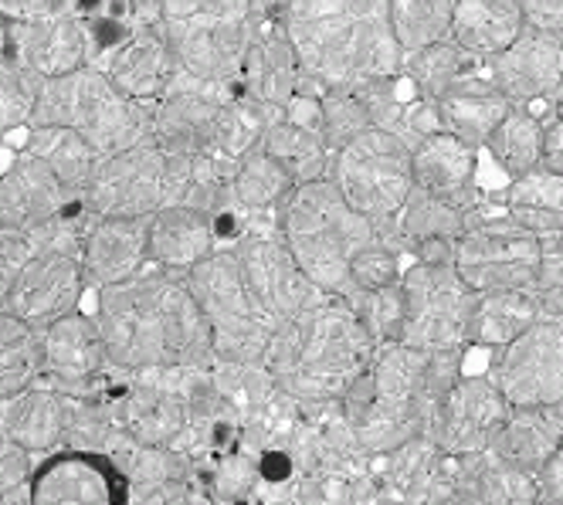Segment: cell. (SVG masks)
Instances as JSON below:
<instances>
[{
  "instance_id": "obj_1",
  "label": "cell",
  "mask_w": 563,
  "mask_h": 505,
  "mask_svg": "<svg viewBox=\"0 0 563 505\" xmlns=\"http://www.w3.org/2000/svg\"><path fill=\"white\" fill-rule=\"evenodd\" d=\"M96 323L115 370L205 367L214 360L211 329L184 276L146 268L96 289Z\"/></svg>"
},
{
  "instance_id": "obj_2",
  "label": "cell",
  "mask_w": 563,
  "mask_h": 505,
  "mask_svg": "<svg viewBox=\"0 0 563 505\" xmlns=\"http://www.w3.org/2000/svg\"><path fill=\"white\" fill-rule=\"evenodd\" d=\"M465 349L421 354L405 343H377L371 367L353 380L340 407L371 454H387L418 435L434 431L438 411L462 377Z\"/></svg>"
},
{
  "instance_id": "obj_3",
  "label": "cell",
  "mask_w": 563,
  "mask_h": 505,
  "mask_svg": "<svg viewBox=\"0 0 563 505\" xmlns=\"http://www.w3.org/2000/svg\"><path fill=\"white\" fill-rule=\"evenodd\" d=\"M278 14L312 89H364L405 68L387 0H282Z\"/></svg>"
},
{
  "instance_id": "obj_4",
  "label": "cell",
  "mask_w": 563,
  "mask_h": 505,
  "mask_svg": "<svg viewBox=\"0 0 563 505\" xmlns=\"http://www.w3.org/2000/svg\"><path fill=\"white\" fill-rule=\"evenodd\" d=\"M374 336L350 299L316 292L299 313L282 319L262 367L299 404H340L374 360Z\"/></svg>"
},
{
  "instance_id": "obj_5",
  "label": "cell",
  "mask_w": 563,
  "mask_h": 505,
  "mask_svg": "<svg viewBox=\"0 0 563 505\" xmlns=\"http://www.w3.org/2000/svg\"><path fill=\"white\" fill-rule=\"evenodd\" d=\"M278 231L299 268L319 292L350 299V261L360 248L384 238L360 211L346 204L330 177L296 183L278 204Z\"/></svg>"
},
{
  "instance_id": "obj_6",
  "label": "cell",
  "mask_w": 563,
  "mask_h": 505,
  "mask_svg": "<svg viewBox=\"0 0 563 505\" xmlns=\"http://www.w3.org/2000/svg\"><path fill=\"white\" fill-rule=\"evenodd\" d=\"M268 0H164L159 31L180 71L208 82H238Z\"/></svg>"
},
{
  "instance_id": "obj_7",
  "label": "cell",
  "mask_w": 563,
  "mask_h": 505,
  "mask_svg": "<svg viewBox=\"0 0 563 505\" xmlns=\"http://www.w3.org/2000/svg\"><path fill=\"white\" fill-rule=\"evenodd\" d=\"M31 126H68L109 157V153L150 139L153 105L119 92L99 65H82L42 82Z\"/></svg>"
},
{
  "instance_id": "obj_8",
  "label": "cell",
  "mask_w": 563,
  "mask_h": 505,
  "mask_svg": "<svg viewBox=\"0 0 563 505\" xmlns=\"http://www.w3.org/2000/svg\"><path fill=\"white\" fill-rule=\"evenodd\" d=\"M184 279L200 305V313L208 319L214 357L234 363H262L278 323L255 299L245 271L238 265L234 248L231 245L214 248Z\"/></svg>"
},
{
  "instance_id": "obj_9",
  "label": "cell",
  "mask_w": 563,
  "mask_h": 505,
  "mask_svg": "<svg viewBox=\"0 0 563 505\" xmlns=\"http://www.w3.org/2000/svg\"><path fill=\"white\" fill-rule=\"evenodd\" d=\"M330 180L346 198V204L374 221V227L384 235L415 190L411 146L397 133L371 126L333 153Z\"/></svg>"
},
{
  "instance_id": "obj_10",
  "label": "cell",
  "mask_w": 563,
  "mask_h": 505,
  "mask_svg": "<svg viewBox=\"0 0 563 505\" xmlns=\"http://www.w3.org/2000/svg\"><path fill=\"white\" fill-rule=\"evenodd\" d=\"M184 160L170 157L153 136L99 160L82 204L89 217H150L177 204Z\"/></svg>"
},
{
  "instance_id": "obj_11",
  "label": "cell",
  "mask_w": 563,
  "mask_h": 505,
  "mask_svg": "<svg viewBox=\"0 0 563 505\" xmlns=\"http://www.w3.org/2000/svg\"><path fill=\"white\" fill-rule=\"evenodd\" d=\"M400 292H405V319H400L397 343L421 349V354L468 349L475 292L455 265L415 261L400 276Z\"/></svg>"
},
{
  "instance_id": "obj_12",
  "label": "cell",
  "mask_w": 563,
  "mask_h": 505,
  "mask_svg": "<svg viewBox=\"0 0 563 505\" xmlns=\"http://www.w3.org/2000/svg\"><path fill=\"white\" fill-rule=\"evenodd\" d=\"M547 242L530 227L516 224L509 214L503 221L468 224L455 245V268L472 285V292L527 289L543 261Z\"/></svg>"
},
{
  "instance_id": "obj_13",
  "label": "cell",
  "mask_w": 563,
  "mask_h": 505,
  "mask_svg": "<svg viewBox=\"0 0 563 505\" xmlns=\"http://www.w3.org/2000/svg\"><path fill=\"white\" fill-rule=\"evenodd\" d=\"M187 367H153V370H119V383L106 386V401L119 427L156 448H174L187 427Z\"/></svg>"
},
{
  "instance_id": "obj_14",
  "label": "cell",
  "mask_w": 563,
  "mask_h": 505,
  "mask_svg": "<svg viewBox=\"0 0 563 505\" xmlns=\"http://www.w3.org/2000/svg\"><path fill=\"white\" fill-rule=\"evenodd\" d=\"M238 265L245 271V279L255 292V299L265 305V313L282 323L319 292L309 276L299 268L296 255L289 251L286 238L278 231V214L275 217H255L241 227V235L231 242Z\"/></svg>"
},
{
  "instance_id": "obj_15",
  "label": "cell",
  "mask_w": 563,
  "mask_h": 505,
  "mask_svg": "<svg viewBox=\"0 0 563 505\" xmlns=\"http://www.w3.org/2000/svg\"><path fill=\"white\" fill-rule=\"evenodd\" d=\"M493 383L509 407H563V319H537L499 349Z\"/></svg>"
},
{
  "instance_id": "obj_16",
  "label": "cell",
  "mask_w": 563,
  "mask_h": 505,
  "mask_svg": "<svg viewBox=\"0 0 563 505\" xmlns=\"http://www.w3.org/2000/svg\"><path fill=\"white\" fill-rule=\"evenodd\" d=\"M42 333V380L55 383L65 394L99 397L109 386V373H119L109 360L106 339L96 316L68 313Z\"/></svg>"
},
{
  "instance_id": "obj_17",
  "label": "cell",
  "mask_w": 563,
  "mask_h": 505,
  "mask_svg": "<svg viewBox=\"0 0 563 505\" xmlns=\"http://www.w3.org/2000/svg\"><path fill=\"white\" fill-rule=\"evenodd\" d=\"M299 89H302V65L286 34V24H282V14L268 11L245 55V65H241L238 92L262 115L265 126H272L278 120H286Z\"/></svg>"
},
{
  "instance_id": "obj_18",
  "label": "cell",
  "mask_w": 563,
  "mask_h": 505,
  "mask_svg": "<svg viewBox=\"0 0 563 505\" xmlns=\"http://www.w3.org/2000/svg\"><path fill=\"white\" fill-rule=\"evenodd\" d=\"M86 265L75 251H37L11 282L8 308L34 329H45L55 319L78 308L86 295Z\"/></svg>"
},
{
  "instance_id": "obj_19",
  "label": "cell",
  "mask_w": 563,
  "mask_h": 505,
  "mask_svg": "<svg viewBox=\"0 0 563 505\" xmlns=\"http://www.w3.org/2000/svg\"><path fill=\"white\" fill-rule=\"evenodd\" d=\"M24 68H31L42 79H58L82 65L96 61V37L82 14H45L8 21V48Z\"/></svg>"
},
{
  "instance_id": "obj_20",
  "label": "cell",
  "mask_w": 563,
  "mask_h": 505,
  "mask_svg": "<svg viewBox=\"0 0 563 505\" xmlns=\"http://www.w3.org/2000/svg\"><path fill=\"white\" fill-rule=\"evenodd\" d=\"M115 464L86 448H55L31 472V505H96L130 498Z\"/></svg>"
},
{
  "instance_id": "obj_21",
  "label": "cell",
  "mask_w": 563,
  "mask_h": 505,
  "mask_svg": "<svg viewBox=\"0 0 563 505\" xmlns=\"http://www.w3.org/2000/svg\"><path fill=\"white\" fill-rule=\"evenodd\" d=\"M509 401L493 383V377L462 373L445 397L434 420L431 438L445 454H472L493 448L503 420L509 417Z\"/></svg>"
},
{
  "instance_id": "obj_22",
  "label": "cell",
  "mask_w": 563,
  "mask_h": 505,
  "mask_svg": "<svg viewBox=\"0 0 563 505\" xmlns=\"http://www.w3.org/2000/svg\"><path fill=\"white\" fill-rule=\"evenodd\" d=\"M489 82L509 99L527 105L563 86V31L522 27L519 37L489 58Z\"/></svg>"
},
{
  "instance_id": "obj_23",
  "label": "cell",
  "mask_w": 563,
  "mask_h": 505,
  "mask_svg": "<svg viewBox=\"0 0 563 505\" xmlns=\"http://www.w3.org/2000/svg\"><path fill=\"white\" fill-rule=\"evenodd\" d=\"M119 92H126L136 102H156L164 99L174 75L180 71L177 55L170 42L159 31V24H146L130 31L123 42H115L99 61H96Z\"/></svg>"
},
{
  "instance_id": "obj_24",
  "label": "cell",
  "mask_w": 563,
  "mask_h": 505,
  "mask_svg": "<svg viewBox=\"0 0 563 505\" xmlns=\"http://www.w3.org/2000/svg\"><path fill=\"white\" fill-rule=\"evenodd\" d=\"M374 479L377 502H452L449 454L428 435L374 454Z\"/></svg>"
},
{
  "instance_id": "obj_25",
  "label": "cell",
  "mask_w": 563,
  "mask_h": 505,
  "mask_svg": "<svg viewBox=\"0 0 563 505\" xmlns=\"http://www.w3.org/2000/svg\"><path fill=\"white\" fill-rule=\"evenodd\" d=\"M78 198L58 180V173L34 153L18 157L0 170V224L11 227H42L62 217Z\"/></svg>"
},
{
  "instance_id": "obj_26",
  "label": "cell",
  "mask_w": 563,
  "mask_h": 505,
  "mask_svg": "<svg viewBox=\"0 0 563 505\" xmlns=\"http://www.w3.org/2000/svg\"><path fill=\"white\" fill-rule=\"evenodd\" d=\"M82 265L89 285H112L150 268V217H89Z\"/></svg>"
},
{
  "instance_id": "obj_27",
  "label": "cell",
  "mask_w": 563,
  "mask_h": 505,
  "mask_svg": "<svg viewBox=\"0 0 563 505\" xmlns=\"http://www.w3.org/2000/svg\"><path fill=\"white\" fill-rule=\"evenodd\" d=\"M218 245V224L208 211L190 204H167L150 214V268L187 276Z\"/></svg>"
},
{
  "instance_id": "obj_28",
  "label": "cell",
  "mask_w": 563,
  "mask_h": 505,
  "mask_svg": "<svg viewBox=\"0 0 563 505\" xmlns=\"http://www.w3.org/2000/svg\"><path fill=\"white\" fill-rule=\"evenodd\" d=\"M452 502L475 505H527L537 502V475L503 461L493 448L472 454H449Z\"/></svg>"
},
{
  "instance_id": "obj_29",
  "label": "cell",
  "mask_w": 563,
  "mask_h": 505,
  "mask_svg": "<svg viewBox=\"0 0 563 505\" xmlns=\"http://www.w3.org/2000/svg\"><path fill=\"white\" fill-rule=\"evenodd\" d=\"M411 167H415V187L438 193V198L455 201L465 211L475 204V167L478 149L465 139L438 130L411 146Z\"/></svg>"
},
{
  "instance_id": "obj_30",
  "label": "cell",
  "mask_w": 563,
  "mask_h": 505,
  "mask_svg": "<svg viewBox=\"0 0 563 505\" xmlns=\"http://www.w3.org/2000/svg\"><path fill=\"white\" fill-rule=\"evenodd\" d=\"M68 414H71V394L58 391L55 383H31L24 391L4 397V427L8 435L42 458L65 445L68 435Z\"/></svg>"
},
{
  "instance_id": "obj_31",
  "label": "cell",
  "mask_w": 563,
  "mask_h": 505,
  "mask_svg": "<svg viewBox=\"0 0 563 505\" xmlns=\"http://www.w3.org/2000/svg\"><path fill=\"white\" fill-rule=\"evenodd\" d=\"M438 115H441V130L465 139L468 146H486L493 130L503 123V115L512 109V102L486 79H475L465 75L452 89H445L438 99Z\"/></svg>"
},
{
  "instance_id": "obj_32",
  "label": "cell",
  "mask_w": 563,
  "mask_h": 505,
  "mask_svg": "<svg viewBox=\"0 0 563 505\" xmlns=\"http://www.w3.org/2000/svg\"><path fill=\"white\" fill-rule=\"evenodd\" d=\"M563 441V407H512L503 420L493 451L516 469L540 475Z\"/></svg>"
},
{
  "instance_id": "obj_33",
  "label": "cell",
  "mask_w": 563,
  "mask_h": 505,
  "mask_svg": "<svg viewBox=\"0 0 563 505\" xmlns=\"http://www.w3.org/2000/svg\"><path fill=\"white\" fill-rule=\"evenodd\" d=\"M527 27L519 0H455L452 11V42L472 58H493L509 48L519 31Z\"/></svg>"
},
{
  "instance_id": "obj_34",
  "label": "cell",
  "mask_w": 563,
  "mask_h": 505,
  "mask_svg": "<svg viewBox=\"0 0 563 505\" xmlns=\"http://www.w3.org/2000/svg\"><path fill=\"white\" fill-rule=\"evenodd\" d=\"M258 146L292 177V183H309L319 177H330L333 146L327 143L323 120H299V115H286V120L272 123L262 133Z\"/></svg>"
},
{
  "instance_id": "obj_35",
  "label": "cell",
  "mask_w": 563,
  "mask_h": 505,
  "mask_svg": "<svg viewBox=\"0 0 563 505\" xmlns=\"http://www.w3.org/2000/svg\"><path fill=\"white\" fill-rule=\"evenodd\" d=\"M292 187V177L262 146H255L231 170V217L238 227H245L255 217H275Z\"/></svg>"
},
{
  "instance_id": "obj_36",
  "label": "cell",
  "mask_w": 563,
  "mask_h": 505,
  "mask_svg": "<svg viewBox=\"0 0 563 505\" xmlns=\"http://www.w3.org/2000/svg\"><path fill=\"white\" fill-rule=\"evenodd\" d=\"M506 214L543 242L556 238L563 231V173L540 164L537 170L512 177L506 190Z\"/></svg>"
},
{
  "instance_id": "obj_37",
  "label": "cell",
  "mask_w": 563,
  "mask_h": 505,
  "mask_svg": "<svg viewBox=\"0 0 563 505\" xmlns=\"http://www.w3.org/2000/svg\"><path fill=\"white\" fill-rule=\"evenodd\" d=\"M537 319H540V308L527 289L475 292L472 319H468V346L503 349Z\"/></svg>"
},
{
  "instance_id": "obj_38",
  "label": "cell",
  "mask_w": 563,
  "mask_h": 505,
  "mask_svg": "<svg viewBox=\"0 0 563 505\" xmlns=\"http://www.w3.org/2000/svg\"><path fill=\"white\" fill-rule=\"evenodd\" d=\"M27 153L42 157L75 198L86 193L102 160V153L82 133H75L68 126H27Z\"/></svg>"
},
{
  "instance_id": "obj_39",
  "label": "cell",
  "mask_w": 563,
  "mask_h": 505,
  "mask_svg": "<svg viewBox=\"0 0 563 505\" xmlns=\"http://www.w3.org/2000/svg\"><path fill=\"white\" fill-rule=\"evenodd\" d=\"M42 380V333L0 308V397Z\"/></svg>"
},
{
  "instance_id": "obj_40",
  "label": "cell",
  "mask_w": 563,
  "mask_h": 505,
  "mask_svg": "<svg viewBox=\"0 0 563 505\" xmlns=\"http://www.w3.org/2000/svg\"><path fill=\"white\" fill-rule=\"evenodd\" d=\"M486 149L509 177L537 170L543 164V123L519 102H512V109L503 115V123L486 139Z\"/></svg>"
},
{
  "instance_id": "obj_41",
  "label": "cell",
  "mask_w": 563,
  "mask_h": 505,
  "mask_svg": "<svg viewBox=\"0 0 563 505\" xmlns=\"http://www.w3.org/2000/svg\"><path fill=\"white\" fill-rule=\"evenodd\" d=\"M387 4H390V27L405 58L434 42H445L452 34L455 0H387Z\"/></svg>"
},
{
  "instance_id": "obj_42",
  "label": "cell",
  "mask_w": 563,
  "mask_h": 505,
  "mask_svg": "<svg viewBox=\"0 0 563 505\" xmlns=\"http://www.w3.org/2000/svg\"><path fill=\"white\" fill-rule=\"evenodd\" d=\"M478 58H472L465 48H459L452 37H445V42H434L415 55L405 58V71L411 86L418 89V96L424 99H438L445 89H452L459 79H465V71L475 65Z\"/></svg>"
},
{
  "instance_id": "obj_43",
  "label": "cell",
  "mask_w": 563,
  "mask_h": 505,
  "mask_svg": "<svg viewBox=\"0 0 563 505\" xmlns=\"http://www.w3.org/2000/svg\"><path fill=\"white\" fill-rule=\"evenodd\" d=\"M42 82V75H34L18 58L0 52V136H14L34 123Z\"/></svg>"
},
{
  "instance_id": "obj_44",
  "label": "cell",
  "mask_w": 563,
  "mask_h": 505,
  "mask_svg": "<svg viewBox=\"0 0 563 505\" xmlns=\"http://www.w3.org/2000/svg\"><path fill=\"white\" fill-rule=\"evenodd\" d=\"M319 120H323V133L333 153L374 126L356 89H319Z\"/></svg>"
},
{
  "instance_id": "obj_45",
  "label": "cell",
  "mask_w": 563,
  "mask_h": 505,
  "mask_svg": "<svg viewBox=\"0 0 563 505\" xmlns=\"http://www.w3.org/2000/svg\"><path fill=\"white\" fill-rule=\"evenodd\" d=\"M400 276H405V271H400V251L387 238L371 242L350 261V302L360 292H374V289L400 282Z\"/></svg>"
},
{
  "instance_id": "obj_46",
  "label": "cell",
  "mask_w": 563,
  "mask_h": 505,
  "mask_svg": "<svg viewBox=\"0 0 563 505\" xmlns=\"http://www.w3.org/2000/svg\"><path fill=\"white\" fill-rule=\"evenodd\" d=\"M353 308L364 319L374 343H390L400 336V319H405V292H400V282L374 292H360L353 299Z\"/></svg>"
},
{
  "instance_id": "obj_47",
  "label": "cell",
  "mask_w": 563,
  "mask_h": 505,
  "mask_svg": "<svg viewBox=\"0 0 563 505\" xmlns=\"http://www.w3.org/2000/svg\"><path fill=\"white\" fill-rule=\"evenodd\" d=\"M37 251H42V245H37L34 227L24 231V227L0 224V271H4L11 282Z\"/></svg>"
},
{
  "instance_id": "obj_48",
  "label": "cell",
  "mask_w": 563,
  "mask_h": 505,
  "mask_svg": "<svg viewBox=\"0 0 563 505\" xmlns=\"http://www.w3.org/2000/svg\"><path fill=\"white\" fill-rule=\"evenodd\" d=\"M78 0H0V11L8 21H24V18H45V14H65L75 11Z\"/></svg>"
},
{
  "instance_id": "obj_49",
  "label": "cell",
  "mask_w": 563,
  "mask_h": 505,
  "mask_svg": "<svg viewBox=\"0 0 563 505\" xmlns=\"http://www.w3.org/2000/svg\"><path fill=\"white\" fill-rule=\"evenodd\" d=\"M537 502L563 505V441L553 451V458L543 464V472L537 475Z\"/></svg>"
},
{
  "instance_id": "obj_50",
  "label": "cell",
  "mask_w": 563,
  "mask_h": 505,
  "mask_svg": "<svg viewBox=\"0 0 563 505\" xmlns=\"http://www.w3.org/2000/svg\"><path fill=\"white\" fill-rule=\"evenodd\" d=\"M519 8L530 27L563 31V0H519Z\"/></svg>"
},
{
  "instance_id": "obj_51",
  "label": "cell",
  "mask_w": 563,
  "mask_h": 505,
  "mask_svg": "<svg viewBox=\"0 0 563 505\" xmlns=\"http://www.w3.org/2000/svg\"><path fill=\"white\" fill-rule=\"evenodd\" d=\"M543 167L563 173V102L553 112V120L543 123Z\"/></svg>"
},
{
  "instance_id": "obj_52",
  "label": "cell",
  "mask_w": 563,
  "mask_h": 505,
  "mask_svg": "<svg viewBox=\"0 0 563 505\" xmlns=\"http://www.w3.org/2000/svg\"><path fill=\"white\" fill-rule=\"evenodd\" d=\"M8 292H11V279L0 271V308H8Z\"/></svg>"
},
{
  "instance_id": "obj_53",
  "label": "cell",
  "mask_w": 563,
  "mask_h": 505,
  "mask_svg": "<svg viewBox=\"0 0 563 505\" xmlns=\"http://www.w3.org/2000/svg\"><path fill=\"white\" fill-rule=\"evenodd\" d=\"M8 48V14L0 11V52Z\"/></svg>"
},
{
  "instance_id": "obj_54",
  "label": "cell",
  "mask_w": 563,
  "mask_h": 505,
  "mask_svg": "<svg viewBox=\"0 0 563 505\" xmlns=\"http://www.w3.org/2000/svg\"><path fill=\"white\" fill-rule=\"evenodd\" d=\"M553 245H556V251H560V255H563V231H560V235H556V238H553Z\"/></svg>"
},
{
  "instance_id": "obj_55",
  "label": "cell",
  "mask_w": 563,
  "mask_h": 505,
  "mask_svg": "<svg viewBox=\"0 0 563 505\" xmlns=\"http://www.w3.org/2000/svg\"><path fill=\"white\" fill-rule=\"evenodd\" d=\"M268 4H278V0H268Z\"/></svg>"
},
{
  "instance_id": "obj_56",
  "label": "cell",
  "mask_w": 563,
  "mask_h": 505,
  "mask_svg": "<svg viewBox=\"0 0 563 505\" xmlns=\"http://www.w3.org/2000/svg\"><path fill=\"white\" fill-rule=\"evenodd\" d=\"M560 89H563V86H560Z\"/></svg>"
}]
</instances>
